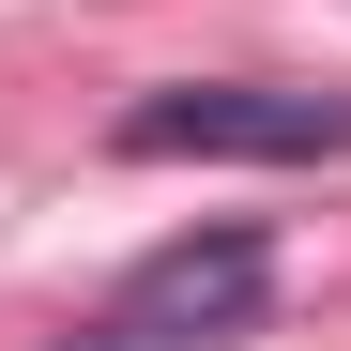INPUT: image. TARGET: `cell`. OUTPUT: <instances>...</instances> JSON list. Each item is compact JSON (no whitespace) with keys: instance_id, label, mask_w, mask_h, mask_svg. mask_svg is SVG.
Returning <instances> with one entry per match:
<instances>
[{"instance_id":"obj_2","label":"cell","mask_w":351,"mask_h":351,"mask_svg":"<svg viewBox=\"0 0 351 351\" xmlns=\"http://www.w3.org/2000/svg\"><path fill=\"white\" fill-rule=\"evenodd\" d=\"M107 153L138 168H336L351 153V92H306V77H168L138 92Z\"/></svg>"},{"instance_id":"obj_1","label":"cell","mask_w":351,"mask_h":351,"mask_svg":"<svg viewBox=\"0 0 351 351\" xmlns=\"http://www.w3.org/2000/svg\"><path fill=\"white\" fill-rule=\"evenodd\" d=\"M275 306V229L214 214V229H168L153 260H123V290L62 336V351H245Z\"/></svg>"}]
</instances>
